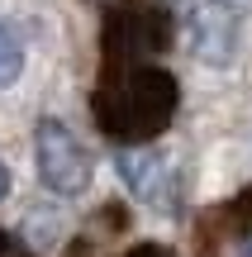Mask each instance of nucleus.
<instances>
[{
  "label": "nucleus",
  "instance_id": "1",
  "mask_svg": "<svg viewBox=\"0 0 252 257\" xmlns=\"http://www.w3.org/2000/svg\"><path fill=\"white\" fill-rule=\"evenodd\" d=\"M176 105H181L176 76L152 62H138V67H105V81L95 86L91 110L100 134H110L114 143H152L176 119Z\"/></svg>",
  "mask_w": 252,
  "mask_h": 257
},
{
  "label": "nucleus",
  "instance_id": "2",
  "mask_svg": "<svg viewBox=\"0 0 252 257\" xmlns=\"http://www.w3.org/2000/svg\"><path fill=\"white\" fill-rule=\"evenodd\" d=\"M171 43V19L152 0H129L105 19V67H138Z\"/></svg>",
  "mask_w": 252,
  "mask_h": 257
},
{
  "label": "nucleus",
  "instance_id": "3",
  "mask_svg": "<svg viewBox=\"0 0 252 257\" xmlns=\"http://www.w3.org/2000/svg\"><path fill=\"white\" fill-rule=\"evenodd\" d=\"M34 167L53 195H81L91 186V153L76 143L62 119H38L34 128Z\"/></svg>",
  "mask_w": 252,
  "mask_h": 257
},
{
  "label": "nucleus",
  "instance_id": "4",
  "mask_svg": "<svg viewBox=\"0 0 252 257\" xmlns=\"http://www.w3.org/2000/svg\"><path fill=\"white\" fill-rule=\"evenodd\" d=\"M243 19L228 0H195L190 5V53L205 67H228L238 53Z\"/></svg>",
  "mask_w": 252,
  "mask_h": 257
},
{
  "label": "nucleus",
  "instance_id": "5",
  "mask_svg": "<svg viewBox=\"0 0 252 257\" xmlns=\"http://www.w3.org/2000/svg\"><path fill=\"white\" fill-rule=\"evenodd\" d=\"M114 167H119L124 186H129L143 205H152V210H176V167H171L167 153H157V148H124V153L114 157Z\"/></svg>",
  "mask_w": 252,
  "mask_h": 257
},
{
  "label": "nucleus",
  "instance_id": "6",
  "mask_svg": "<svg viewBox=\"0 0 252 257\" xmlns=\"http://www.w3.org/2000/svg\"><path fill=\"white\" fill-rule=\"evenodd\" d=\"M19 72H24V38L15 24H0V91L15 86Z\"/></svg>",
  "mask_w": 252,
  "mask_h": 257
},
{
  "label": "nucleus",
  "instance_id": "7",
  "mask_svg": "<svg viewBox=\"0 0 252 257\" xmlns=\"http://www.w3.org/2000/svg\"><path fill=\"white\" fill-rule=\"evenodd\" d=\"M224 214H228V224L238 229V238H243V233H252V186L238 195L233 205H224Z\"/></svg>",
  "mask_w": 252,
  "mask_h": 257
},
{
  "label": "nucleus",
  "instance_id": "8",
  "mask_svg": "<svg viewBox=\"0 0 252 257\" xmlns=\"http://www.w3.org/2000/svg\"><path fill=\"white\" fill-rule=\"evenodd\" d=\"M124 257H176V252L162 248V243H143V248H133V252H124Z\"/></svg>",
  "mask_w": 252,
  "mask_h": 257
},
{
  "label": "nucleus",
  "instance_id": "9",
  "mask_svg": "<svg viewBox=\"0 0 252 257\" xmlns=\"http://www.w3.org/2000/svg\"><path fill=\"white\" fill-rule=\"evenodd\" d=\"M5 195H10V167L0 162V200H5Z\"/></svg>",
  "mask_w": 252,
  "mask_h": 257
},
{
  "label": "nucleus",
  "instance_id": "10",
  "mask_svg": "<svg viewBox=\"0 0 252 257\" xmlns=\"http://www.w3.org/2000/svg\"><path fill=\"white\" fill-rule=\"evenodd\" d=\"M10 252H15V243H10V233L0 229V257H10Z\"/></svg>",
  "mask_w": 252,
  "mask_h": 257
},
{
  "label": "nucleus",
  "instance_id": "11",
  "mask_svg": "<svg viewBox=\"0 0 252 257\" xmlns=\"http://www.w3.org/2000/svg\"><path fill=\"white\" fill-rule=\"evenodd\" d=\"M243 257H252V233H243Z\"/></svg>",
  "mask_w": 252,
  "mask_h": 257
}]
</instances>
